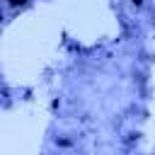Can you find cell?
Wrapping results in <instances>:
<instances>
[{
    "instance_id": "6da1fadb",
    "label": "cell",
    "mask_w": 155,
    "mask_h": 155,
    "mask_svg": "<svg viewBox=\"0 0 155 155\" xmlns=\"http://www.w3.org/2000/svg\"><path fill=\"white\" fill-rule=\"evenodd\" d=\"M10 2H12V5H17V2H24V0H10Z\"/></svg>"
}]
</instances>
